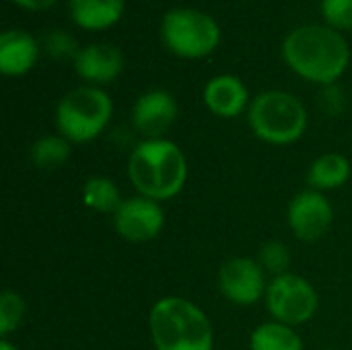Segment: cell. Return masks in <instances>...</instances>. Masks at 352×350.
<instances>
[{
    "instance_id": "obj_7",
    "label": "cell",
    "mask_w": 352,
    "mask_h": 350,
    "mask_svg": "<svg viewBox=\"0 0 352 350\" xmlns=\"http://www.w3.org/2000/svg\"><path fill=\"white\" fill-rule=\"evenodd\" d=\"M264 303L274 322L299 328L316 318L320 309V295L305 276L287 272L272 276Z\"/></svg>"
},
{
    "instance_id": "obj_8",
    "label": "cell",
    "mask_w": 352,
    "mask_h": 350,
    "mask_svg": "<svg viewBox=\"0 0 352 350\" xmlns=\"http://www.w3.org/2000/svg\"><path fill=\"white\" fill-rule=\"evenodd\" d=\"M266 270L254 258H231L219 270V291L221 295L239 307H250L266 297L268 289Z\"/></svg>"
},
{
    "instance_id": "obj_16",
    "label": "cell",
    "mask_w": 352,
    "mask_h": 350,
    "mask_svg": "<svg viewBox=\"0 0 352 350\" xmlns=\"http://www.w3.org/2000/svg\"><path fill=\"white\" fill-rule=\"evenodd\" d=\"M351 177V161L342 153H324L307 169L309 190L332 192L342 188Z\"/></svg>"
},
{
    "instance_id": "obj_21",
    "label": "cell",
    "mask_w": 352,
    "mask_h": 350,
    "mask_svg": "<svg viewBox=\"0 0 352 350\" xmlns=\"http://www.w3.org/2000/svg\"><path fill=\"white\" fill-rule=\"evenodd\" d=\"M25 299L16 291H2L0 295V338H8L25 318Z\"/></svg>"
},
{
    "instance_id": "obj_3",
    "label": "cell",
    "mask_w": 352,
    "mask_h": 350,
    "mask_svg": "<svg viewBox=\"0 0 352 350\" xmlns=\"http://www.w3.org/2000/svg\"><path fill=\"white\" fill-rule=\"evenodd\" d=\"M148 332L155 350H212L214 328L204 309L186 297L159 299L148 314Z\"/></svg>"
},
{
    "instance_id": "obj_14",
    "label": "cell",
    "mask_w": 352,
    "mask_h": 350,
    "mask_svg": "<svg viewBox=\"0 0 352 350\" xmlns=\"http://www.w3.org/2000/svg\"><path fill=\"white\" fill-rule=\"evenodd\" d=\"M41 41L23 29H6L0 33V72L8 78L25 76L41 58Z\"/></svg>"
},
{
    "instance_id": "obj_19",
    "label": "cell",
    "mask_w": 352,
    "mask_h": 350,
    "mask_svg": "<svg viewBox=\"0 0 352 350\" xmlns=\"http://www.w3.org/2000/svg\"><path fill=\"white\" fill-rule=\"evenodd\" d=\"M70 157V142L60 134H43L29 149V161L41 169L52 171L62 167Z\"/></svg>"
},
{
    "instance_id": "obj_22",
    "label": "cell",
    "mask_w": 352,
    "mask_h": 350,
    "mask_svg": "<svg viewBox=\"0 0 352 350\" xmlns=\"http://www.w3.org/2000/svg\"><path fill=\"white\" fill-rule=\"evenodd\" d=\"M260 266L270 272L272 276H278V274H287L289 268H291V250L287 243L283 241H266L260 252H258V258Z\"/></svg>"
},
{
    "instance_id": "obj_1",
    "label": "cell",
    "mask_w": 352,
    "mask_h": 350,
    "mask_svg": "<svg viewBox=\"0 0 352 350\" xmlns=\"http://www.w3.org/2000/svg\"><path fill=\"white\" fill-rule=\"evenodd\" d=\"M280 54L293 74L320 87L336 85L349 70L352 56L344 33L326 23L291 29L283 39Z\"/></svg>"
},
{
    "instance_id": "obj_6",
    "label": "cell",
    "mask_w": 352,
    "mask_h": 350,
    "mask_svg": "<svg viewBox=\"0 0 352 350\" xmlns=\"http://www.w3.org/2000/svg\"><path fill=\"white\" fill-rule=\"evenodd\" d=\"M221 25L206 10L194 6L169 8L161 19L163 45L182 60H202L221 43Z\"/></svg>"
},
{
    "instance_id": "obj_9",
    "label": "cell",
    "mask_w": 352,
    "mask_h": 350,
    "mask_svg": "<svg viewBox=\"0 0 352 350\" xmlns=\"http://www.w3.org/2000/svg\"><path fill=\"white\" fill-rule=\"evenodd\" d=\"M113 229L130 243L153 241L165 229V210L161 202L140 194L124 198L120 208L113 212Z\"/></svg>"
},
{
    "instance_id": "obj_10",
    "label": "cell",
    "mask_w": 352,
    "mask_h": 350,
    "mask_svg": "<svg viewBox=\"0 0 352 350\" xmlns=\"http://www.w3.org/2000/svg\"><path fill=\"white\" fill-rule=\"evenodd\" d=\"M287 223L291 233L305 243L322 239L334 223V206L326 194L316 190L299 192L287 208Z\"/></svg>"
},
{
    "instance_id": "obj_5",
    "label": "cell",
    "mask_w": 352,
    "mask_h": 350,
    "mask_svg": "<svg viewBox=\"0 0 352 350\" xmlns=\"http://www.w3.org/2000/svg\"><path fill=\"white\" fill-rule=\"evenodd\" d=\"M113 116V101L101 87L80 85L70 89L56 105V128L70 144L99 138Z\"/></svg>"
},
{
    "instance_id": "obj_13",
    "label": "cell",
    "mask_w": 352,
    "mask_h": 350,
    "mask_svg": "<svg viewBox=\"0 0 352 350\" xmlns=\"http://www.w3.org/2000/svg\"><path fill=\"white\" fill-rule=\"evenodd\" d=\"M202 101L206 109L223 120L239 118L250 109L252 97L248 85L235 74H217L202 89Z\"/></svg>"
},
{
    "instance_id": "obj_15",
    "label": "cell",
    "mask_w": 352,
    "mask_h": 350,
    "mask_svg": "<svg viewBox=\"0 0 352 350\" xmlns=\"http://www.w3.org/2000/svg\"><path fill=\"white\" fill-rule=\"evenodd\" d=\"M126 10V0H68L70 21L89 33L116 27Z\"/></svg>"
},
{
    "instance_id": "obj_23",
    "label": "cell",
    "mask_w": 352,
    "mask_h": 350,
    "mask_svg": "<svg viewBox=\"0 0 352 350\" xmlns=\"http://www.w3.org/2000/svg\"><path fill=\"white\" fill-rule=\"evenodd\" d=\"M322 19L328 27L351 33L352 31V0H322L320 2Z\"/></svg>"
},
{
    "instance_id": "obj_20",
    "label": "cell",
    "mask_w": 352,
    "mask_h": 350,
    "mask_svg": "<svg viewBox=\"0 0 352 350\" xmlns=\"http://www.w3.org/2000/svg\"><path fill=\"white\" fill-rule=\"evenodd\" d=\"M41 50L54 62H74L80 52L78 39L66 29H52L41 39Z\"/></svg>"
},
{
    "instance_id": "obj_25",
    "label": "cell",
    "mask_w": 352,
    "mask_h": 350,
    "mask_svg": "<svg viewBox=\"0 0 352 350\" xmlns=\"http://www.w3.org/2000/svg\"><path fill=\"white\" fill-rule=\"evenodd\" d=\"M0 350H19V347L12 344L8 338H0Z\"/></svg>"
},
{
    "instance_id": "obj_12",
    "label": "cell",
    "mask_w": 352,
    "mask_h": 350,
    "mask_svg": "<svg viewBox=\"0 0 352 350\" xmlns=\"http://www.w3.org/2000/svg\"><path fill=\"white\" fill-rule=\"evenodd\" d=\"M72 68L85 85L103 89L105 85L116 83L124 72V54L120 47L105 41L87 43L74 58Z\"/></svg>"
},
{
    "instance_id": "obj_11",
    "label": "cell",
    "mask_w": 352,
    "mask_h": 350,
    "mask_svg": "<svg viewBox=\"0 0 352 350\" xmlns=\"http://www.w3.org/2000/svg\"><path fill=\"white\" fill-rule=\"evenodd\" d=\"M179 113L175 97L165 89L144 91L132 105V128L144 138H165Z\"/></svg>"
},
{
    "instance_id": "obj_18",
    "label": "cell",
    "mask_w": 352,
    "mask_h": 350,
    "mask_svg": "<svg viewBox=\"0 0 352 350\" xmlns=\"http://www.w3.org/2000/svg\"><path fill=\"white\" fill-rule=\"evenodd\" d=\"M122 200L124 198L120 194V188L109 177L93 175L82 186V204L93 212L113 215L120 208Z\"/></svg>"
},
{
    "instance_id": "obj_24",
    "label": "cell",
    "mask_w": 352,
    "mask_h": 350,
    "mask_svg": "<svg viewBox=\"0 0 352 350\" xmlns=\"http://www.w3.org/2000/svg\"><path fill=\"white\" fill-rule=\"evenodd\" d=\"M14 6L23 8V10H29V12H41V10H47L52 8L58 0H10Z\"/></svg>"
},
{
    "instance_id": "obj_2",
    "label": "cell",
    "mask_w": 352,
    "mask_h": 350,
    "mask_svg": "<svg viewBox=\"0 0 352 350\" xmlns=\"http://www.w3.org/2000/svg\"><path fill=\"white\" fill-rule=\"evenodd\" d=\"M126 173L134 190L155 202L173 200L188 182V159L182 146L165 138H142L130 153Z\"/></svg>"
},
{
    "instance_id": "obj_4",
    "label": "cell",
    "mask_w": 352,
    "mask_h": 350,
    "mask_svg": "<svg viewBox=\"0 0 352 350\" xmlns=\"http://www.w3.org/2000/svg\"><path fill=\"white\" fill-rule=\"evenodd\" d=\"M248 122L258 140L272 146H289L303 138L309 116L297 95L283 89H268L252 99Z\"/></svg>"
},
{
    "instance_id": "obj_17",
    "label": "cell",
    "mask_w": 352,
    "mask_h": 350,
    "mask_svg": "<svg viewBox=\"0 0 352 350\" xmlns=\"http://www.w3.org/2000/svg\"><path fill=\"white\" fill-rule=\"evenodd\" d=\"M299 332L280 322H262L250 334V350H303Z\"/></svg>"
}]
</instances>
